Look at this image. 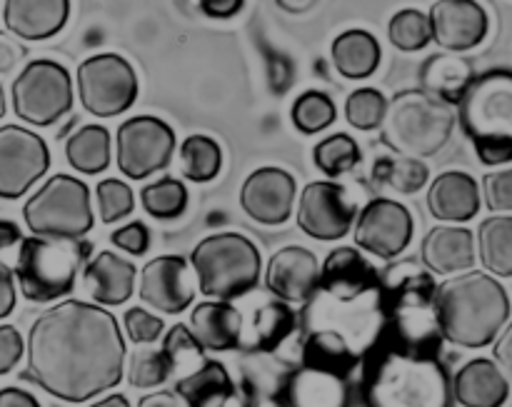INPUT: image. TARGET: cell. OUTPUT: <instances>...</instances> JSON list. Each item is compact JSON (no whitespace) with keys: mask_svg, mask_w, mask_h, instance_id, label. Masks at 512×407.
Segmentation results:
<instances>
[{"mask_svg":"<svg viewBox=\"0 0 512 407\" xmlns=\"http://www.w3.org/2000/svg\"><path fill=\"white\" fill-rule=\"evenodd\" d=\"M478 258L493 278H512V215H493L480 223Z\"/></svg>","mask_w":512,"mask_h":407,"instance_id":"32","label":"cell"},{"mask_svg":"<svg viewBox=\"0 0 512 407\" xmlns=\"http://www.w3.org/2000/svg\"><path fill=\"white\" fill-rule=\"evenodd\" d=\"M278 398L283 407H350L353 390L348 378L300 365L283 380Z\"/></svg>","mask_w":512,"mask_h":407,"instance_id":"21","label":"cell"},{"mask_svg":"<svg viewBox=\"0 0 512 407\" xmlns=\"http://www.w3.org/2000/svg\"><path fill=\"white\" fill-rule=\"evenodd\" d=\"M10 103L23 123L50 128L73 108V80L55 60H33L13 80Z\"/></svg>","mask_w":512,"mask_h":407,"instance_id":"9","label":"cell"},{"mask_svg":"<svg viewBox=\"0 0 512 407\" xmlns=\"http://www.w3.org/2000/svg\"><path fill=\"white\" fill-rule=\"evenodd\" d=\"M90 407H133V405L128 403V398H125V395L113 393V395H108V398H103V400H98V403H93Z\"/></svg>","mask_w":512,"mask_h":407,"instance_id":"57","label":"cell"},{"mask_svg":"<svg viewBox=\"0 0 512 407\" xmlns=\"http://www.w3.org/2000/svg\"><path fill=\"white\" fill-rule=\"evenodd\" d=\"M358 208L348 200L343 185L333 180H315L305 185L298 203V228L320 243L343 240L353 230Z\"/></svg>","mask_w":512,"mask_h":407,"instance_id":"15","label":"cell"},{"mask_svg":"<svg viewBox=\"0 0 512 407\" xmlns=\"http://www.w3.org/2000/svg\"><path fill=\"white\" fill-rule=\"evenodd\" d=\"M223 153L220 145L208 135H190L180 145V170L190 183H210L218 178Z\"/></svg>","mask_w":512,"mask_h":407,"instance_id":"36","label":"cell"},{"mask_svg":"<svg viewBox=\"0 0 512 407\" xmlns=\"http://www.w3.org/2000/svg\"><path fill=\"white\" fill-rule=\"evenodd\" d=\"M175 130L153 115L125 120L115 135V160L125 178L145 180L170 165L175 155Z\"/></svg>","mask_w":512,"mask_h":407,"instance_id":"12","label":"cell"},{"mask_svg":"<svg viewBox=\"0 0 512 407\" xmlns=\"http://www.w3.org/2000/svg\"><path fill=\"white\" fill-rule=\"evenodd\" d=\"M383 280L358 248H335L320 265V293L335 300H355L378 293Z\"/></svg>","mask_w":512,"mask_h":407,"instance_id":"20","label":"cell"},{"mask_svg":"<svg viewBox=\"0 0 512 407\" xmlns=\"http://www.w3.org/2000/svg\"><path fill=\"white\" fill-rule=\"evenodd\" d=\"M385 108H388V100L380 90L360 88L350 93L345 103V118L358 130H378L385 118Z\"/></svg>","mask_w":512,"mask_h":407,"instance_id":"42","label":"cell"},{"mask_svg":"<svg viewBox=\"0 0 512 407\" xmlns=\"http://www.w3.org/2000/svg\"><path fill=\"white\" fill-rule=\"evenodd\" d=\"M458 123L470 140H512V70L478 75L458 103Z\"/></svg>","mask_w":512,"mask_h":407,"instance_id":"11","label":"cell"},{"mask_svg":"<svg viewBox=\"0 0 512 407\" xmlns=\"http://www.w3.org/2000/svg\"><path fill=\"white\" fill-rule=\"evenodd\" d=\"M83 285L95 305L118 308L133 298L135 265L110 250H103L85 263Z\"/></svg>","mask_w":512,"mask_h":407,"instance_id":"25","label":"cell"},{"mask_svg":"<svg viewBox=\"0 0 512 407\" xmlns=\"http://www.w3.org/2000/svg\"><path fill=\"white\" fill-rule=\"evenodd\" d=\"M95 200H98V213L105 225L120 223V220L128 218L135 208L133 188H130L128 183H123V180L115 178L98 183V188H95Z\"/></svg>","mask_w":512,"mask_h":407,"instance_id":"44","label":"cell"},{"mask_svg":"<svg viewBox=\"0 0 512 407\" xmlns=\"http://www.w3.org/2000/svg\"><path fill=\"white\" fill-rule=\"evenodd\" d=\"M110 243H113L115 248L123 250V253L140 258V255L148 253L150 248V230L148 225L135 220V223H128L123 225V228L115 230V233L110 235Z\"/></svg>","mask_w":512,"mask_h":407,"instance_id":"47","label":"cell"},{"mask_svg":"<svg viewBox=\"0 0 512 407\" xmlns=\"http://www.w3.org/2000/svg\"><path fill=\"white\" fill-rule=\"evenodd\" d=\"M163 355L170 365V378H188L205 363V350L193 338L188 325H173L163 340Z\"/></svg>","mask_w":512,"mask_h":407,"instance_id":"37","label":"cell"},{"mask_svg":"<svg viewBox=\"0 0 512 407\" xmlns=\"http://www.w3.org/2000/svg\"><path fill=\"white\" fill-rule=\"evenodd\" d=\"M365 407H453V380L438 355L405 350L383 335L363 365Z\"/></svg>","mask_w":512,"mask_h":407,"instance_id":"2","label":"cell"},{"mask_svg":"<svg viewBox=\"0 0 512 407\" xmlns=\"http://www.w3.org/2000/svg\"><path fill=\"white\" fill-rule=\"evenodd\" d=\"M428 165L415 158H380L373 165V183L400 195H415L428 185Z\"/></svg>","mask_w":512,"mask_h":407,"instance_id":"35","label":"cell"},{"mask_svg":"<svg viewBox=\"0 0 512 407\" xmlns=\"http://www.w3.org/2000/svg\"><path fill=\"white\" fill-rule=\"evenodd\" d=\"M23 220L40 238H85L95 223L88 185L73 175H53L23 205Z\"/></svg>","mask_w":512,"mask_h":407,"instance_id":"8","label":"cell"},{"mask_svg":"<svg viewBox=\"0 0 512 407\" xmlns=\"http://www.w3.org/2000/svg\"><path fill=\"white\" fill-rule=\"evenodd\" d=\"M333 65L343 78L363 80L378 70L380 43L368 30H345L333 40Z\"/></svg>","mask_w":512,"mask_h":407,"instance_id":"31","label":"cell"},{"mask_svg":"<svg viewBox=\"0 0 512 407\" xmlns=\"http://www.w3.org/2000/svg\"><path fill=\"white\" fill-rule=\"evenodd\" d=\"M128 383L133 388H155V385H163L170 380V365L165 360L163 350H135L128 360Z\"/></svg>","mask_w":512,"mask_h":407,"instance_id":"43","label":"cell"},{"mask_svg":"<svg viewBox=\"0 0 512 407\" xmlns=\"http://www.w3.org/2000/svg\"><path fill=\"white\" fill-rule=\"evenodd\" d=\"M20 240H23V235H20L18 225L10 223V220H0V250L13 248Z\"/></svg>","mask_w":512,"mask_h":407,"instance_id":"56","label":"cell"},{"mask_svg":"<svg viewBox=\"0 0 512 407\" xmlns=\"http://www.w3.org/2000/svg\"><path fill=\"white\" fill-rule=\"evenodd\" d=\"M438 283L433 273L418 270L415 263L400 265V273L390 270L383 283V335L390 343L425 355H440L443 333L438 323Z\"/></svg>","mask_w":512,"mask_h":407,"instance_id":"4","label":"cell"},{"mask_svg":"<svg viewBox=\"0 0 512 407\" xmlns=\"http://www.w3.org/2000/svg\"><path fill=\"white\" fill-rule=\"evenodd\" d=\"M420 258L428 273L453 278V275L468 273L478 260V245H475L473 230L463 225H438L425 235L420 245Z\"/></svg>","mask_w":512,"mask_h":407,"instance_id":"22","label":"cell"},{"mask_svg":"<svg viewBox=\"0 0 512 407\" xmlns=\"http://www.w3.org/2000/svg\"><path fill=\"white\" fill-rule=\"evenodd\" d=\"M5 115V93H3V88H0V118H3Z\"/></svg>","mask_w":512,"mask_h":407,"instance_id":"58","label":"cell"},{"mask_svg":"<svg viewBox=\"0 0 512 407\" xmlns=\"http://www.w3.org/2000/svg\"><path fill=\"white\" fill-rule=\"evenodd\" d=\"M138 295L148 308L163 315H180L195 300V273L180 255H158L140 270Z\"/></svg>","mask_w":512,"mask_h":407,"instance_id":"16","label":"cell"},{"mask_svg":"<svg viewBox=\"0 0 512 407\" xmlns=\"http://www.w3.org/2000/svg\"><path fill=\"white\" fill-rule=\"evenodd\" d=\"M23 335L13 325H0V375H8L23 360Z\"/></svg>","mask_w":512,"mask_h":407,"instance_id":"49","label":"cell"},{"mask_svg":"<svg viewBox=\"0 0 512 407\" xmlns=\"http://www.w3.org/2000/svg\"><path fill=\"white\" fill-rule=\"evenodd\" d=\"M475 153H478L480 163L483 165H508L512 163V140H475Z\"/></svg>","mask_w":512,"mask_h":407,"instance_id":"50","label":"cell"},{"mask_svg":"<svg viewBox=\"0 0 512 407\" xmlns=\"http://www.w3.org/2000/svg\"><path fill=\"white\" fill-rule=\"evenodd\" d=\"M265 288L288 305H305L320 288V263L313 250L288 245L270 258Z\"/></svg>","mask_w":512,"mask_h":407,"instance_id":"19","label":"cell"},{"mask_svg":"<svg viewBox=\"0 0 512 407\" xmlns=\"http://www.w3.org/2000/svg\"><path fill=\"white\" fill-rule=\"evenodd\" d=\"M430 33L445 53H465L488 35V13L475 0H438L428 13Z\"/></svg>","mask_w":512,"mask_h":407,"instance_id":"18","label":"cell"},{"mask_svg":"<svg viewBox=\"0 0 512 407\" xmlns=\"http://www.w3.org/2000/svg\"><path fill=\"white\" fill-rule=\"evenodd\" d=\"M295 333V313L290 310L288 303L283 300H275V303L263 305V308L255 310L253 315V345L255 350H263L270 353L278 345H283L290 335Z\"/></svg>","mask_w":512,"mask_h":407,"instance_id":"34","label":"cell"},{"mask_svg":"<svg viewBox=\"0 0 512 407\" xmlns=\"http://www.w3.org/2000/svg\"><path fill=\"white\" fill-rule=\"evenodd\" d=\"M313 160L320 173H325L328 178H340L360 163V148L350 135H330L315 145Z\"/></svg>","mask_w":512,"mask_h":407,"instance_id":"39","label":"cell"},{"mask_svg":"<svg viewBox=\"0 0 512 407\" xmlns=\"http://www.w3.org/2000/svg\"><path fill=\"white\" fill-rule=\"evenodd\" d=\"M298 183L283 168H258L245 178L240 188V208L260 225H285L293 215Z\"/></svg>","mask_w":512,"mask_h":407,"instance_id":"17","label":"cell"},{"mask_svg":"<svg viewBox=\"0 0 512 407\" xmlns=\"http://www.w3.org/2000/svg\"><path fill=\"white\" fill-rule=\"evenodd\" d=\"M175 395L188 407H248L233 378L218 360H205L193 375L175 380Z\"/></svg>","mask_w":512,"mask_h":407,"instance_id":"28","label":"cell"},{"mask_svg":"<svg viewBox=\"0 0 512 407\" xmlns=\"http://www.w3.org/2000/svg\"><path fill=\"white\" fill-rule=\"evenodd\" d=\"M483 198H485V208H490L493 213H500V215L512 213V168L485 175Z\"/></svg>","mask_w":512,"mask_h":407,"instance_id":"46","label":"cell"},{"mask_svg":"<svg viewBox=\"0 0 512 407\" xmlns=\"http://www.w3.org/2000/svg\"><path fill=\"white\" fill-rule=\"evenodd\" d=\"M93 255V243L83 238H30L20 240L15 280L30 303H55L75 288L80 268Z\"/></svg>","mask_w":512,"mask_h":407,"instance_id":"6","label":"cell"},{"mask_svg":"<svg viewBox=\"0 0 512 407\" xmlns=\"http://www.w3.org/2000/svg\"><path fill=\"white\" fill-rule=\"evenodd\" d=\"M23 378L63 403H88L123 380L128 348L108 308L65 300L35 318Z\"/></svg>","mask_w":512,"mask_h":407,"instance_id":"1","label":"cell"},{"mask_svg":"<svg viewBox=\"0 0 512 407\" xmlns=\"http://www.w3.org/2000/svg\"><path fill=\"white\" fill-rule=\"evenodd\" d=\"M508 398L510 380L495 360H470L453 380V400L463 407H503Z\"/></svg>","mask_w":512,"mask_h":407,"instance_id":"27","label":"cell"},{"mask_svg":"<svg viewBox=\"0 0 512 407\" xmlns=\"http://www.w3.org/2000/svg\"><path fill=\"white\" fill-rule=\"evenodd\" d=\"M388 38L403 53H415V50H423L425 45L433 40L430 33V20L423 10L405 8L400 13H395L390 18L388 25Z\"/></svg>","mask_w":512,"mask_h":407,"instance_id":"41","label":"cell"},{"mask_svg":"<svg viewBox=\"0 0 512 407\" xmlns=\"http://www.w3.org/2000/svg\"><path fill=\"white\" fill-rule=\"evenodd\" d=\"M413 233V213L398 200H370L355 218V245L380 260H395L403 255Z\"/></svg>","mask_w":512,"mask_h":407,"instance_id":"14","label":"cell"},{"mask_svg":"<svg viewBox=\"0 0 512 407\" xmlns=\"http://www.w3.org/2000/svg\"><path fill=\"white\" fill-rule=\"evenodd\" d=\"M0 407H40V403L28 390L3 388L0 390Z\"/></svg>","mask_w":512,"mask_h":407,"instance_id":"54","label":"cell"},{"mask_svg":"<svg viewBox=\"0 0 512 407\" xmlns=\"http://www.w3.org/2000/svg\"><path fill=\"white\" fill-rule=\"evenodd\" d=\"M493 353H495V363L500 365V370H503L508 378H512V323L500 330V335L495 338Z\"/></svg>","mask_w":512,"mask_h":407,"instance_id":"52","label":"cell"},{"mask_svg":"<svg viewBox=\"0 0 512 407\" xmlns=\"http://www.w3.org/2000/svg\"><path fill=\"white\" fill-rule=\"evenodd\" d=\"M455 108L423 88H408L388 100L380 140L400 158L425 160L438 155L453 138Z\"/></svg>","mask_w":512,"mask_h":407,"instance_id":"5","label":"cell"},{"mask_svg":"<svg viewBox=\"0 0 512 407\" xmlns=\"http://www.w3.org/2000/svg\"><path fill=\"white\" fill-rule=\"evenodd\" d=\"M293 125L305 135H315L320 130L330 128L338 120V110L330 95L320 93V90H308L295 100L293 110H290Z\"/></svg>","mask_w":512,"mask_h":407,"instance_id":"40","label":"cell"},{"mask_svg":"<svg viewBox=\"0 0 512 407\" xmlns=\"http://www.w3.org/2000/svg\"><path fill=\"white\" fill-rule=\"evenodd\" d=\"M245 0H200V10L210 18H233L235 13H240Z\"/></svg>","mask_w":512,"mask_h":407,"instance_id":"53","label":"cell"},{"mask_svg":"<svg viewBox=\"0 0 512 407\" xmlns=\"http://www.w3.org/2000/svg\"><path fill=\"white\" fill-rule=\"evenodd\" d=\"M198 288L205 298L230 303L255 290L263 270L260 250L240 233H215L200 240L190 253Z\"/></svg>","mask_w":512,"mask_h":407,"instance_id":"7","label":"cell"},{"mask_svg":"<svg viewBox=\"0 0 512 407\" xmlns=\"http://www.w3.org/2000/svg\"><path fill=\"white\" fill-rule=\"evenodd\" d=\"M68 163L83 175H98L110 165V133L103 125H83L65 143Z\"/></svg>","mask_w":512,"mask_h":407,"instance_id":"33","label":"cell"},{"mask_svg":"<svg viewBox=\"0 0 512 407\" xmlns=\"http://www.w3.org/2000/svg\"><path fill=\"white\" fill-rule=\"evenodd\" d=\"M188 328L193 338L210 353H228L243 345V315L223 300H205L190 313Z\"/></svg>","mask_w":512,"mask_h":407,"instance_id":"26","label":"cell"},{"mask_svg":"<svg viewBox=\"0 0 512 407\" xmlns=\"http://www.w3.org/2000/svg\"><path fill=\"white\" fill-rule=\"evenodd\" d=\"M303 365L328 370V373L350 380V375L360 365V355L335 330H310L303 343Z\"/></svg>","mask_w":512,"mask_h":407,"instance_id":"30","label":"cell"},{"mask_svg":"<svg viewBox=\"0 0 512 407\" xmlns=\"http://www.w3.org/2000/svg\"><path fill=\"white\" fill-rule=\"evenodd\" d=\"M25 58H28V48L15 35L0 33V83L23 70Z\"/></svg>","mask_w":512,"mask_h":407,"instance_id":"48","label":"cell"},{"mask_svg":"<svg viewBox=\"0 0 512 407\" xmlns=\"http://www.w3.org/2000/svg\"><path fill=\"white\" fill-rule=\"evenodd\" d=\"M70 18V0H5L3 23L18 40L53 38Z\"/></svg>","mask_w":512,"mask_h":407,"instance_id":"23","label":"cell"},{"mask_svg":"<svg viewBox=\"0 0 512 407\" xmlns=\"http://www.w3.org/2000/svg\"><path fill=\"white\" fill-rule=\"evenodd\" d=\"M483 208L480 185L473 175L448 170L438 175L428 188V210L443 223H470Z\"/></svg>","mask_w":512,"mask_h":407,"instance_id":"24","label":"cell"},{"mask_svg":"<svg viewBox=\"0 0 512 407\" xmlns=\"http://www.w3.org/2000/svg\"><path fill=\"white\" fill-rule=\"evenodd\" d=\"M475 80L473 63L458 53L430 55L420 68V88L450 105H458Z\"/></svg>","mask_w":512,"mask_h":407,"instance_id":"29","label":"cell"},{"mask_svg":"<svg viewBox=\"0 0 512 407\" xmlns=\"http://www.w3.org/2000/svg\"><path fill=\"white\" fill-rule=\"evenodd\" d=\"M140 203L150 218L175 220L188 208V188L178 178L165 175V178L155 180L140 190Z\"/></svg>","mask_w":512,"mask_h":407,"instance_id":"38","label":"cell"},{"mask_svg":"<svg viewBox=\"0 0 512 407\" xmlns=\"http://www.w3.org/2000/svg\"><path fill=\"white\" fill-rule=\"evenodd\" d=\"M123 328L130 343L148 345L155 343L163 335L165 323L160 318H155L153 313H148L145 308H130L123 318Z\"/></svg>","mask_w":512,"mask_h":407,"instance_id":"45","label":"cell"},{"mask_svg":"<svg viewBox=\"0 0 512 407\" xmlns=\"http://www.w3.org/2000/svg\"><path fill=\"white\" fill-rule=\"evenodd\" d=\"M138 407H188V405H185L178 395L170 393V390H158V393L140 398Z\"/></svg>","mask_w":512,"mask_h":407,"instance_id":"55","label":"cell"},{"mask_svg":"<svg viewBox=\"0 0 512 407\" xmlns=\"http://www.w3.org/2000/svg\"><path fill=\"white\" fill-rule=\"evenodd\" d=\"M15 300H18V293H15V275L13 270L0 260V320H5L13 313Z\"/></svg>","mask_w":512,"mask_h":407,"instance_id":"51","label":"cell"},{"mask_svg":"<svg viewBox=\"0 0 512 407\" xmlns=\"http://www.w3.org/2000/svg\"><path fill=\"white\" fill-rule=\"evenodd\" d=\"M80 105L95 118H115L138 100V75L125 58L100 53L78 68Z\"/></svg>","mask_w":512,"mask_h":407,"instance_id":"10","label":"cell"},{"mask_svg":"<svg viewBox=\"0 0 512 407\" xmlns=\"http://www.w3.org/2000/svg\"><path fill=\"white\" fill-rule=\"evenodd\" d=\"M438 323L443 340L465 350L493 345L510 320L508 290L498 278L468 270L438 285Z\"/></svg>","mask_w":512,"mask_h":407,"instance_id":"3","label":"cell"},{"mask_svg":"<svg viewBox=\"0 0 512 407\" xmlns=\"http://www.w3.org/2000/svg\"><path fill=\"white\" fill-rule=\"evenodd\" d=\"M48 168L50 150L40 135L20 125L0 128V198H23Z\"/></svg>","mask_w":512,"mask_h":407,"instance_id":"13","label":"cell"}]
</instances>
